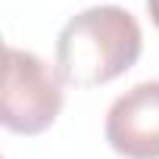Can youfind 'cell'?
<instances>
[{
  "mask_svg": "<svg viewBox=\"0 0 159 159\" xmlns=\"http://www.w3.org/2000/svg\"><path fill=\"white\" fill-rule=\"evenodd\" d=\"M143 50L137 19L122 7H91L56 38V72L66 84L94 88L125 75Z\"/></svg>",
  "mask_w": 159,
  "mask_h": 159,
  "instance_id": "1",
  "label": "cell"
},
{
  "mask_svg": "<svg viewBox=\"0 0 159 159\" xmlns=\"http://www.w3.org/2000/svg\"><path fill=\"white\" fill-rule=\"evenodd\" d=\"M62 109V78L41 56L7 47L3 59V106L0 122L13 134H41L47 131Z\"/></svg>",
  "mask_w": 159,
  "mask_h": 159,
  "instance_id": "2",
  "label": "cell"
},
{
  "mask_svg": "<svg viewBox=\"0 0 159 159\" xmlns=\"http://www.w3.org/2000/svg\"><path fill=\"white\" fill-rule=\"evenodd\" d=\"M106 140L125 159H159V81H140L109 106Z\"/></svg>",
  "mask_w": 159,
  "mask_h": 159,
  "instance_id": "3",
  "label": "cell"
},
{
  "mask_svg": "<svg viewBox=\"0 0 159 159\" xmlns=\"http://www.w3.org/2000/svg\"><path fill=\"white\" fill-rule=\"evenodd\" d=\"M147 10H150V19H153V25L159 28V0H147Z\"/></svg>",
  "mask_w": 159,
  "mask_h": 159,
  "instance_id": "4",
  "label": "cell"
}]
</instances>
